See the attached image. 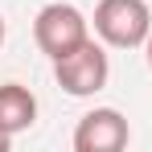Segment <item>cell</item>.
I'll use <instances>...</instances> for the list:
<instances>
[{"mask_svg": "<svg viewBox=\"0 0 152 152\" xmlns=\"http://www.w3.org/2000/svg\"><path fill=\"white\" fill-rule=\"evenodd\" d=\"M95 33L111 50H140L152 33V8L144 0H99Z\"/></svg>", "mask_w": 152, "mask_h": 152, "instance_id": "obj_1", "label": "cell"}, {"mask_svg": "<svg viewBox=\"0 0 152 152\" xmlns=\"http://www.w3.org/2000/svg\"><path fill=\"white\" fill-rule=\"evenodd\" d=\"M33 41H37V50L45 53L50 62H58V58L74 53L82 41H91V21L78 12L74 4L53 0V4H45V8L37 12V21H33Z\"/></svg>", "mask_w": 152, "mask_h": 152, "instance_id": "obj_2", "label": "cell"}, {"mask_svg": "<svg viewBox=\"0 0 152 152\" xmlns=\"http://www.w3.org/2000/svg\"><path fill=\"white\" fill-rule=\"evenodd\" d=\"M53 78H58V86H62L66 95H74V99H91V95H99L103 86H107V78H111L107 50H103L95 37L82 41L74 53H66V58L53 62Z\"/></svg>", "mask_w": 152, "mask_h": 152, "instance_id": "obj_3", "label": "cell"}, {"mask_svg": "<svg viewBox=\"0 0 152 152\" xmlns=\"http://www.w3.org/2000/svg\"><path fill=\"white\" fill-rule=\"evenodd\" d=\"M127 140H132L127 119L115 107H95L74 127V152H119L127 148Z\"/></svg>", "mask_w": 152, "mask_h": 152, "instance_id": "obj_4", "label": "cell"}, {"mask_svg": "<svg viewBox=\"0 0 152 152\" xmlns=\"http://www.w3.org/2000/svg\"><path fill=\"white\" fill-rule=\"evenodd\" d=\"M37 119V99L21 82H0V132L4 136H21Z\"/></svg>", "mask_w": 152, "mask_h": 152, "instance_id": "obj_5", "label": "cell"}, {"mask_svg": "<svg viewBox=\"0 0 152 152\" xmlns=\"http://www.w3.org/2000/svg\"><path fill=\"white\" fill-rule=\"evenodd\" d=\"M144 58H148V70H152V33H148V41H144Z\"/></svg>", "mask_w": 152, "mask_h": 152, "instance_id": "obj_6", "label": "cell"}, {"mask_svg": "<svg viewBox=\"0 0 152 152\" xmlns=\"http://www.w3.org/2000/svg\"><path fill=\"white\" fill-rule=\"evenodd\" d=\"M8 144H12V136H4V132H0V152L8 148Z\"/></svg>", "mask_w": 152, "mask_h": 152, "instance_id": "obj_7", "label": "cell"}, {"mask_svg": "<svg viewBox=\"0 0 152 152\" xmlns=\"http://www.w3.org/2000/svg\"><path fill=\"white\" fill-rule=\"evenodd\" d=\"M0 45H4V17H0Z\"/></svg>", "mask_w": 152, "mask_h": 152, "instance_id": "obj_8", "label": "cell"}]
</instances>
